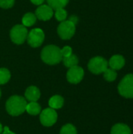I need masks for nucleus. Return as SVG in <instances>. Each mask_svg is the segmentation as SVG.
<instances>
[{"label":"nucleus","mask_w":133,"mask_h":134,"mask_svg":"<svg viewBox=\"0 0 133 134\" xmlns=\"http://www.w3.org/2000/svg\"><path fill=\"white\" fill-rule=\"evenodd\" d=\"M27 103L26 99L21 96H12L5 103V109L12 116H18L26 111Z\"/></svg>","instance_id":"f257e3e1"},{"label":"nucleus","mask_w":133,"mask_h":134,"mask_svg":"<svg viewBox=\"0 0 133 134\" xmlns=\"http://www.w3.org/2000/svg\"><path fill=\"white\" fill-rule=\"evenodd\" d=\"M42 60L47 64L54 65L63 60L61 49L54 45H49L43 48L41 53Z\"/></svg>","instance_id":"f03ea898"},{"label":"nucleus","mask_w":133,"mask_h":134,"mask_svg":"<svg viewBox=\"0 0 133 134\" xmlns=\"http://www.w3.org/2000/svg\"><path fill=\"white\" fill-rule=\"evenodd\" d=\"M120 95L125 98H133V74L125 75L118 85Z\"/></svg>","instance_id":"7ed1b4c3"},{"label":"nucleus","mask_w":133,"mask_h":134,"mask_svg":"<svg viewBox=\"0 0 133 134\" xmlns=\"http://www.w3.org/2000/svg\"><path fill=\"white\" fill-rule=\"evenodd\" d=\"M27 34L28 32L25 26L23 24H16L10 31V38L15 44L21 45L27 39Z\"/></svg>","instance_id":"20e7f679"},{"label":"nucleus","mask_w":133,"mask_h":134,"mask_svg":"<svg viewBox=\"0 0 133 134\" xmlns=\"http://www.w3.org/2000/svg\"><path fill=\"white\" fill-rule=\"evenodd\" d=\"M108 67V62L102 57H95L92 58L89 64V70L96 75L103 73Z\"/></svg>","instance_id":"39448f33"},{"label":"nucleus","mask_w":133,"mask_h":134,"mask_svg":"<svg viewBox=\"0 0 133 134\" xmlns=\"http://www.w3.org/2000/svg\"><path fill=\"white\" fill-rule=\"evenodd\" d=\"M57 33L62 39H70L75 33V24H74L69 20H63L59 24L57 28Z\"/></svg>","instance_id":"423d86ee"},{"label":"nucleus","mask_w":133,"mask_h":134,"mask_svg":"<svg viewBox=\"0 0 133 134\" xmlns=\"http://www.w3.org/2000/svg\"><path fill=\"white\" fill-rule=\"evenodd\" d=\"M45 39V34L43 31L40 28L32 29L27 36V41L29 46L33 48H37L40 46Z\"/></svg>","instance_id":"0eeeda50"},{"label":"nucleus","mask_w":133,"mask_h":134,"mask_svg":"<svg viewBox=\"0 0 133 134\" xmlns=\"http://www.w3.org/2000/svg\"><path fill=\"white\" fill-rule=\"evenodd\" d=\"M57 120V113L51 108H45L40 114V122L45 126H52Z\"/></svg>","instance_id":"6e6552de"},{"label":"nucleus","mask_w":133,"mask_h":134,"mask_svg":"<svg viewBox=\"0 0 133 134\" xmlns=\"http://www.w3.org/2000/svg\"><path fill=\"white\" fill-rule=\"evenodd\" d=\"M84 77V70L76 65L72 68H70L67 73V79L70 83L78 84L79 83Z\"/></svg>","instance_id":"1a4fd4ad"},{"label":"nucleus","mask_w":133,"mask_h":134,"mask_svg":"<svg viewBox=\"0 0 133 134\" xmlns=\"http://www.w3.org/2000/svg\"><path fill=\"white\" fill-rule=\"evenodd\" d=\"M53 9L49 5H41L35 10V16L41 20H49L53 16Z\"/></svg>","instance_id":"9d476101"},{"label":"nucleus","mask_w":133,"mask_h":134,"mask_svg":"<svg viewBox=\"0 0 133 134\" xmlns=\"http://www.w3.org/2000/svg\"><path fill=\"white\" fill-rule=\"evenodd\" d=\"M125 64V60L123 57V56L122 55H114L113 57H111V58L109 60V66L111 67V68L114 69V70H120L122 69Z\"/></svg>","instance_id":"9b49d317"},{"label":"nucleus","mask_w":133,"mask_h":134,"mask_svg":"<svg viewBox=\"0 0 133 134\" xmlns=\"http://www.w3.org/2000/svg\"><path fill=\"white\" fill-rule=\"evenodd\" d=\"M40 90L34 86H29L25 91V97L31 102H36L40 98Z\"/></svg>","instance_id":"f8f14e48"},{"label":"nucleus","mask_w":133,"mask_h":134,"mask_svg":"<svg viewBox=\"0 0 133 134\" xmlns=\"http://www.w3.org/2000/svg\"><path fill=\"white\" fill-rule=\"evenodd\" d=\"M49 105L53 109H60L63 105V98L60 95H55L49 99Z\"/></svg>","instance_id":"ddd939ff"},{"label":"nucleus","mask_w":133,"mask_h":134,"mask_svg":"<svg viewBox=\"0 0 133 134\" xmlns=\"http://www.w3.org/2000/svg\"><path fill=\"white\" fill-rule=\"evenodd\" d=\"M111 134H131V130L127 125L118 123L112 127Z\"/></svg>","instance_id":"4468645a"},{"label":"nucleus","mask_w":133,"mask_h":134,"mask_svg":"<svg viewBox=\"0 0 133 134\" xmlns=\"http://www.w3.org/2000/svg\"><path fill=\"white\" fill-rule=\"evenodd\" d=\"M41 106L37 102H30L26 106V111L31 115H37L41 112Z\"/></svg>","instance_id":"2eb2a0df"},{"label":"nucleus","mask_w":133,"mask_h":134,"mask_svg":"<svg viewBox=\"0 0 133 134\" xmlns=\"http://www.w3.org/2000/svg\"><path fill=\"white\" fill-rule=\"evenodd\" d=\"M36 20H37V17H36L35 14L32 13H27L23 16L22 24L25 27H31L35 24Z\"/></svg>","instance_id":"dca6fc26"},{"label":"nucleus","mask_w":133,"mask_h":134,"mask_svg":"<svg viewBox=\"0 0 133 134\" xmlns=\"http://www.w3.org/2000/svg\"><path fill=\"white\" fill-rule=\"evenodd\" d=\"M62 60L63 61V64L68 68L76 66L78 64V58L74 54H71L67 57H63Z\"/></svg>","instance_id":"f3484780"},{"label":"nucleus","mask_w":133,"mask_h":134,"mask_svg":"<svg viewBox=\"0 0 133 134\" xmlns=\"http://www.w3.org/2000/svg\"><path fill=\"white\" fill-rule=\"evenodd\" d=\"M48 5L53 9H56L59 8H64L69 2V0H46Z\"/></svg>","instance_id":"a211bd4d"},{"label":"nucleus","mask_w":133,"mask_h":134,"mask_svg":"<svg viewBox=\"0 0 133 134\" xmlns=\"http://www.w3.org/2000/svg\"><path fill=\"white\" fill-rule=\"evenodd\" d=\"M11 75L8 69L6 68H0V85H3L7 83L10 79Z\"/></svg>","instance_id":"6ab92c4d"},{"label":"nucleus","mask_w":133,"mask_h":134,"mask_svg":"<svg viewBox=\"0 0 133 134\" xmlns=\"http://www.w3.org/2000/svg\"><path fill=\"white\" fill-rule=\"evenodd\" d=\"M117 72L115 70L112 69V68H107L106 71L103 72V78L105 79V80H107V82H113L117 78Z\"/></svg>","instance_id":"aec40b11"},{"label":"nucleus","mask_w":133,"mask_h":134,"mask_svg":"<svg viewBox=\"0 0 133 134\" xmlns=\"http://www.w3.org/2000/svg\"><path fill=\"white\" fill-rule=\"evenodd\" d=\"M54 14H55V16H56V20L60 21V22H62L63 20H66L67 16V13L63 8H59V9H55Z\"/></svg>","instance_id":"412c9836"},{"label":"nucleus","mask_w":133,"mask_h":134,"mask_svg":"<svg viewBox=\"0 0 133 134\" xmlns=\"http://www.w3.org/2000/svg\"><path fill=\"white\" fill-rule=\"evenodd\" d=\"M60 134H77V130L73 125L66 124L61 128Z\"/></svg>","instance_id":"4be33fe9"},{"label":"nucleus","mask_w":133,"mask_h":134,"mask_svg":"<svg viewBox=\"0 0 133 134\" xmlns=\"http://www.w3.org/2000/svg\"><path fill=\"white\" fill-rule=\"evenodd\" d=\"M14 4V0H0V7L3 9L11 8Z\"/></svg>","instance_id":"5701e85b"},{"label":"nucleus","mask_w":133,"mask_h":134,"mask_svg":"<svg viewBox=\"0 0 133 134\" xmlns=\"http://www.w3.org/2000/svg\"><path fill=\"white\" fill-rule=\"evenodd\" d=\"M61 53H62V56H63V57H69L70 55L72 54V49L71 47L70 46H64L63 49H61Z\"/></svg>","instance_id":"b1692460"},{"label":"nucleus","mask_w":133,"mask_h":134,"mask_svg":"<svg viewBox=\"0 0 133 134\" xmlns=\"http://www.w3.org/2000/svg\"><path fill=\"white\" fill-rule=\"evenodd\" d=\"M69 20L71 21V22H72L74 24H77V23L78 22V16H74V15H73V16H70V18H69Z\"/></svg>","instance_id":"393cba45"},{"label":"nucleus","mask_w":133,"mask_h":134,"mask_svg":"<svg viewBox=\"0 0 133 134\" xmlns=\"http://www.w3.org/2000/svg\"><path fill=\"white\" fill-rule=\"evenodd\" d=\"M2 134H15V133H13V132H11V131L9 130V129L7 126H5V127H4V128H3V131H2Z\"/></svg>","instance_id":"a878e982"},{"label":"nucleus","mask_w":133,"mask_h":134,"mask_svg":"<svg viewBox=\"0 0 133 134\" xmlns=\"http://www.w3.org/2000/svg\"><path fill=\"white\" fill-rule=\"evenodd\" d=\"M44 1H45V0H31V2L33 4L37 5H42V4L44 2Z\"/></svg>","instance_id":"bb28decb"},{"label":"nucleus","mask_w":133,"mask_h":134,"mask_svg":"<svg viewBox=\"0 0 133 134\" xmlns=\"http://www.w3.org/2000/svg\"><path fill=\"white\" fill-rule=\"evenodd\" d=\"M2 131H3V127H2V124L0 123V134L2 133Z\"/></svg>","instance_id":"cd10ccee"},{"label":"nucleus","mask_w":133,"mask_h":134,"mask_svg":"<svg viewBox=\"0 0 133 134\" xmlns=\"http://www.w3.org/2000/svg\"><path fill=\"white\" fill-rule=\"evenodd\" d=\"M0 97H1V90H0Z\"/></svg>","instance_id":"c85d7f7f"}]
</instances>
